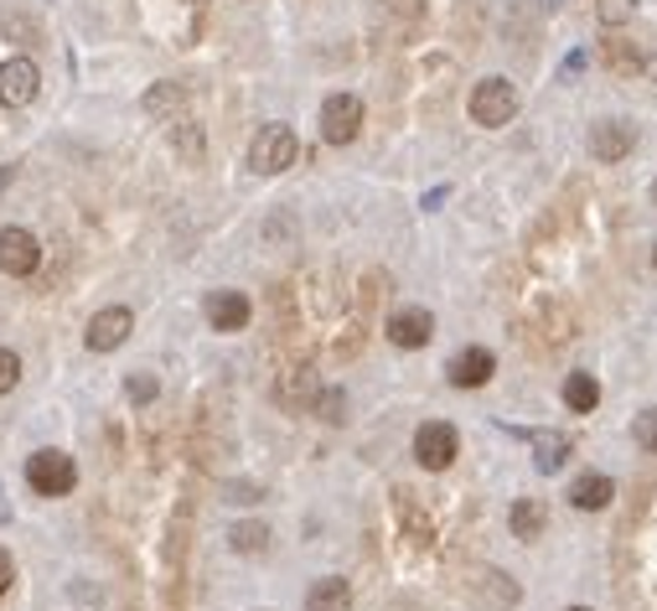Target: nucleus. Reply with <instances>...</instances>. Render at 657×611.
Wrapping results in <instances>:
<instances>
[{
    "label": "nucleus",
    "instance_id": "1",
    "mask_svg": "<svg viewBox=\"0 0 657 611\" xmlns=\"http://www.w3.org/2000/svg\"><path fill=\"white\" fill-rule=\"evenodd\" d=\"M295 156H301L295 130H290V125H265L249 146V167L259 171V176H280V171L295 167Z\"/></svg>",
    "mask_w": 657,
    "mask_h": 611
},
{
    "label": "nucleus",
    "instance_id": "2",
    "mask_svg": "<svg viewBox=\"0 0 657 611\" xmlns=\"http://www.w3.org/2000/svg\"><path fill=\"white\" fill-rule=\"evenodd\" d=\"M26 482H32V493H42V497H68L73 482H78V467H73L68 451L47 446V451H36V457L26 461Z\"/></svg>",
    "mask_w": 657,
    "mask_h": 611
},
{
    "label": "nucleus",
    "instance_id": "3",
    "mask_svg": "<svg viewBox=\"0 0 657 611\" xmlns=\"http://www.w3.org/2000/svg\"><path fill=\"white\" fill-rule=\"evenodd\" d=\"M513 115H518V88L507 78H482L472 88V119L482 130H503V125H513Z\"/></svg>",
    "mask_w": 657,
    "mask_h": 611
},
{
    "label": "nucleus",
    "instance_id": "4",
    "mask_svg": "<svg viewBox=\"0 0 657 611\" xmlns=\"http://www.w3.org/2000/svg\"><path fill=\"white\" fill-rule=\"evenodd\" d=\"M414 457H420L424 472H445V467L461 457V436H455V425L424 420L420 430H414Z\"/></svg>",
    "mask_w": 657,
    "mask_h": 611
},
{
    "label": "nucleus",
    "instance_id": "5",
    "mask_svg": "<svg viewBox=\"0 0 657 611\" xmlns=\"http://www.w3.org/2000/svg\"><path fill=\"white\" fill-rule=\"evenodd\" d=\"M363 130V99L357 94H332L321 104V140L326 146H353Z\"/></svg>",
    "mask_w": 657,
    "mask_h": 611
},
{
    "label": "nucleus",
    "instance_id": "6",
    "mask_svg": "<svg viewBox=\"0 0 657 611\" xmlns=\"http://www.w3.org/2000/svg\"><path fill=\"white\" fill-rule=\"evenodd\" d=\"M36 94H42V73H36L32 57H6L0 63V104L6 109H26Z\"/></svg>",
    "mask_w": 657,
    "mask_h": 611
},
{
    "label": "nucleus",
    "instance_id": "7",
    "mask_svg": "<svg viewBox=\"0 0 657 611\" xmlns=\"http://www.w3.org/2000/svg\"><path fill=\"white\" fill-rule=\"evenodd\" d=\"M136 332V317H130V306H104L99 317L84 326V342L94 347V353H115L119 342Z\"/></svg>",
    "mask_w": 657,
    "mask_h": 611
},
{
    "label": "nucleus",
    "instance_id": "8",
    "mask_svg": "<svg viewBox=\"0 0 657 611\" xmlns=\"http://www.w3.org/2000/svg\"><path fill=\"white\" fill-rule=\"evenodd\" d=\"M203 311H207V326H213V332H244L254 317V306L244 290H213L203 301Z\"/></svg>",
    "mask_w": 657,
    "mask_h": 611
},
{
    "label": "nucleus",
    "instance_id": "9",
    "mask_svg": "<svg viewBox=\"0 0 657 611\" xmlns=\"http://www.w3.org/2000/svg\"><path fill=\"white\" fill-rule=\"evenodd\" d=\"M632 146H637V130L626 125V119H601V125H590V156L595 161H626L632 156Z\"/></svg>",
    "mask_w": 657,
    "mask_h": 611
},
{
    "label": "nucleus",
    "instance_id": "10",
    "mask_svg": "<svg viewBox=\"0 0 657 611\" xmlns=\"http://www.w3.org/2000/svg\"><path fill=\"white\" fill-rule=\"evenodd\" d=\"M42 265V244L26 228H0V270L6 275H36Z\"/></svg>",
    "mask_w": 657,
    "mask_h": 611
},
{
    "label": "nucleus",
    "instance_id": "11",
    "mask_svg": "<svg viewBox=\"0 0 657 611\" xmlns=\"http://www.w3.org/2000/svg\"><path fill=\"white\" fill-rule=\"evenodd\" d=\"M430 337H435V317H430L424 306H399V311L388 317V342H394V347H424Z\"/></svg>",
    "mask_w": 657,
    "mask_h": 611
},
{
    "label": "nucleus",
    "instance_id": "12",
    "mask_svg": "<svg viewBox=\"0 0 657 611\" xmlns=\"http://www.w3.org/2000/svg\"><path fill=\"white\" fill-rule=\"evenodd\" d=\"M445 374H451L455 389H482V384L497 374V357H492L487 347H461V353L451 357V368H445Z\"/></svg>",
    "mask_w": 657,
    "mask_h": 611
},
{
    "label": "nucleus",
    "instance_id": "13",
    "mask_svg": "<svg viewBox=\"0 0 657 611\" xmlns=\"http://www.w3.org/2000/svg\"><path fill=\"white\" fill-rule=\"evenodd\" d=\"M611 497H616V487H611V476H601V472H585V476H574V482H570V503L580 513L606 508Z\"/></svg>",
    "mask_w": 657,
    "mask_h": 611
},
{
    "label": "nucleus",
    "instance_id": "14",
    "mask_svg": "<svg viewBox=\"0 0 657 611\" xmlns=\"http://www.w3.org/2000/svg\"><path fill=\"white\" fill-rule=\"evenodd\" d=\"M347 607H353V586L342 576H326L305 591V611H347Z\"/></svg>",
    "mask_w": 657,
    "mask_h": 611
},
{
    "label": "nucleus",
    "instance_id": "15",
    "mask_svg": "<svg viewBox=\"0 0 657 611\" xmlns=\"http://www.w3.org/2000/svg\"><path fill=\"white\" fill-rule=\"evenodd\" d=\"M534 441V467L539 472H559L564 461H570V436L564 430H539V436H528Z\"/></svg>",
    "mask_w": 657,
    "mask_h": 611
},
{
    "label": "nucleus",
    "instance_id": "16",
    "mask_svg": "<svg viewBox=\"0 0 657 611\" xmlns=\"http://www.w3.org/2000/svg\"><path fill=\"white\" fill-rule=\"evenodd\" d=\"M507 524H513L518 539H539L543 528H549V513H543V503H534V497H518L513 513H507Z\"/></svg>",
    "mask_w": 657,
    "mask_h": 611
},
{
    "label": "nucleus",
    "instance_id": "17",
    "mask_svg": "<svg viewBox=\"0 0 657 611\" xmlns=\"http://www.w3.org/2000/svg\"><path fill=\"white\" fill-rule=\"evenodd\" d=\"M140 104H146V115H155V119H176V115H186V88L182 84H155Z\"/></svg>",
    "mask_w": 657,
    "mask_h": 611
},
{
    "label": "nucleus",
    "instance_id": "18",
    "mask_svg": "<svg viewBox=\"0 0 657 611\" xmlns=\"http://www.w3.org/2000/svg\"><path fill=\"white\" fill-rule=\"evenodd\" d=\"M564 405H570L574 415H590V409L601 405V384H595V374H570L564 378Z\"/></svg>",
    "mask_w": 657,
    "mask_h": 611
},
{
    "label": "nucleus",
    "instance_id": "19",
    "mask_svg": "<svg viewBox=\"0 0 657 611\" xmlns=\"http://www.w3.org/2000/svg\"><path fill=\"white\" fill-rule=\"evenodd\" d=\"M476 591L487 596L492 607H518V586H513V576H503V570H482V580H472Z\"/></svg>",
    "mask_w": 657,
    "mask_h": 611
},
{
    "label": "nucleus",
    "instance_id": "20",
    "mask_svg": "<svg viewBox=\"0 0 657 611\" xmlns=\"http://www.w3.org/2000/svg\"><path fill=\"white\" fill-rule=\"evenodd\" d=\"M171 130V140H176V151L186 156V161H197V156H203V130H197V125H192V115H176L166 125Z\"/></svg>",
    "mask_w": 657,
    "mask_h": 611
},
{
    "label": "nucleus",
    "instance_id": "21",
    "mask_svg": "<svg viewBox=\"0 0 657 611\" xmlns=\"http://www.w3.org/2000/svg\"><path fill=\"white\" fill-rule=\"evenodd\" d=\"M601 52H606V63L616 73H637L642 68V47H637V42H626V36H611Z\"/></svg>",
    "mask_w": 657,
    "mask_h": 611
},
{
    "label": "nucleus",
    "instance_id": "22",
    "mask_svg": "<svg viewBox=\"0 0 657 611\" xmlns=\"http://www.w3.org/2000/svg\"><path fill=\"white\" fill-rule=\"evenodd\" d=\"M228 544H234L238 555H259V549H270V528L265 524H234Z\"/></svg>",
    "mask_w": 657,
    "mask_h": 611
},
{
    "label": "nucleus",
    "instance_id": "23",
    "mask_svg": "<svg viewBox=\"0 0 657 611\" xmlns=\"http://www.w3.org/2000/svg\"><path fill=\"white\" fill-rule=\"evenodd\" d=\"M632 441H637L642 451H657V409H642L637 420H632Z\"/></svg>",
    "mask_w": 657,
    "mask_h": 611
},
{
    "label": "nucleus",
    "instance_id": "24",
    "mask_svg": "<svg viewBox=\"0 0 657 611\" xmlns=\"http://www.w3.org/2000/svg\"><path fill=\"white\" fill-rule=\"evenodd\" d=\"M21 378V357L11 353V347H0V394H11Z\"/></svg>",
    "mask_w": 657,
    "mask_h": 611
},
{
    "label": "nucleus",
    "instance_id": "25",
    "mask_svg": "<svg viewBox=\"0 0 657 611\" xmlns=\"http://www.w3.org/2000/svg\"><path fill=\"white\" fill-rule=\"evenodd\" d=\"M342 405H347V399H342L337 389H321V394H316V409H321V420H342Z\"/></svg>",
    "mask_w": 657,
    "mask_h": 611
},
{
    "label": "nucleus",
    "instance_id": "26",
    "mask_svg": "<svg viewBox=\"0 0 657 611\" xmlns=\"http://www.w3.org/2000/svg\"><path fill=\"white\" fill-rule=\"evenodd\" d=\"M125 389H130V399H136V405H151V399H155V378L130 374V384H125Z\"/></svg>",
    "mask_w": 657,
    "mask_h": 611
},
{
    "label": "nucleus",
    "instance_id": "27",
    "mask_svg": "<svg viewBox=\"0 0 657 611\" xmlns=\"http://www.w3.org/2000/svg\"><path fill=\"white\" fill-rule=\"evenodd\" d=\"M11 580H17V560H11V549H0V596L11 591Z\"/></svg>",
    "mask_w": 657,
    "mask_h": 611
},
{
    "label": "nucleus",
    "instance_id": "28",
    "mask_svg": "<svg viewBox=\"0 0 657 611\" xmlns=\"http://www.w3.org/2000/svg\"><path fill=\"white\" fill-rule=\"evenodd\" d=\"M580 68H585V52H570V57H564V78H574Z\"/></svg>",
    "mask_w": 657,
    "mask_h": 611
},
{
    "label": "nucleus",
    "instance_id": "29",
    "mask_svg": "<svg viewBox=\"0 0 657 611\" xmlns=\"http://www.w3.org/2000/svg\"><path fill=\"white\" fill-rule=\"evenodd\" d=\"M11 176H17V167H6V171H0V192H6V182H11Z\"/></svg>",
    "mask_w": 657,
    "mask_h": 611
},
{
    "label": "nucleus",
    "instance_id": "30",
    "mask_svg": "<svg viewBox=\"0 0 657 611\" xmlns=\"http://www.w3.org/2000/svg\"><path fill=\"white\" fill-rule=\"evenodd\" d=\"M653 207H657V182H653Z\"/></svg>",
    "mask_w": 657,
    "mask_h": 611
},
{
    "label": "nucleus",
    "instance_id": "31",
    "mask_svg": "<svg viewBox=\"0 0 657 611\" xmlns=\"http://www.w3.org/2000/svg\"><path fill=\"white\" fill-rule=\"evenodd\" d=\"M570 611H590V607H570Z\"/></svg>",
    "mask_w": 657,
    "mask_h": 611
},
{
    "label": "nucleus",
    "instance_id": "32",
    "mask_svg": "<svg viewBox=\"0 0 657 611\" xmlns=\"http://www.w3.org/2000/svg\"><path fill=\"white\" fill-rule=\"evenodd\" d=\"M653 259H657V255H653Z\"/></svg>",
    "mask_w": 657,
    "mask_h": 611
}]
</instances>
